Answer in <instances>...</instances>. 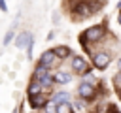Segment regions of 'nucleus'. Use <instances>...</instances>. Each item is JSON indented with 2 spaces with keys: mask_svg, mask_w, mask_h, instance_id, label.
Wrapping results in <instances>:
<instances>
[{
  "mask_svg": "<svg viewBox=\"0 0 121 113\" xmlns=\"http://www.w3.org/2000/svg\"><path fill=\"white\" fill-rule=\"evenodd\" d=\"M102 36H104V28L100 26V24H96V26H91V28H87L85 30V36H83V40L85 41H98V40H102Z\"/></svg>",
  "mask_w": 121,
  "mask_h": 113,
  "instance_id": "f257e3e1",
  "label": "nucleus"
},
{
  "mask_svg": "<svg viewBox=\"0 0 121 113\" xmlns=\"http://www.w3.org/2000/svg\"><path fill=\"white\" fill-rule=\"evenodd\" d=\"M28 104H30V107H32V109H40V107H45V104H47V98H45V94L38 92V94H32V96H28Z\"/></svg>",
  "mask_w": 121,
  "mask_h": 113,
  "instance_id": "f03ea898",
  "label": "nucleus"
},
{
  "mask_svg": "<svg viewBox=\"0 0 121 113\" xmlns=\"http://www.w3.org/2000/svg\"><path fill=\"white\" fill-rule=\"evenodd\" d=\"M93 64H95V68H98V70L108 68V64H110V55H106V53H96V55L93 56Z\"/></svg>",
  "mask_w": 121,
  "mask_h": 113,
  "instance_id": "7ed1b4c3",
  "label": "nucleus"
},
{
  "mask_svg": "<svg viewBox=\"0 0 121 113\" xmlns=\"http://www.w3.org/2000/svg\"><path fill=\"white\" fill-rule=\"evenodd\" d=\"M55 60H57V56H55L53 49H47V51H43V53H42V56H40V64H42V66H45V68L53 66V62H55Z\"/></svg>",
  "mask_w": 121,
  "mask_h": 113,
  "instance_id": "20e7f679",
  "label": "nucleus"
},
{
  "mask_svg": "<svg viewBox=\"0 0 121 113\" xmlns=\"http://www.w3.org/2000/svg\"><path fill=\"white\" fill-rule=\"evenodd\" d=\"M72 68H74L76 73H87V70H89L87 62H85L81 56H74V58H72Z\"/></svg>",
  "mask_w": 121,
  "mask_h": 113,
  "instance_id": "39448f33",
  "label": "nucleus"
},
{
  "mask_svg": "<svg viewBox=\"0 0 121 113\" xmlns=\"http://www.w3.org/2000/svg\"><path fill=\"white\" fill-rule=\"evenodd\" d=\"M78 92H79V96L81 98H93V94H95V87H93V83H81L79 85V89H78Z\"/></svg>",
  "mask_w": 121,
  "mask_h": 113,
  "instance_id": "423d86ee",
  "label": "nucleus"
},
{
  "mask_svg": "<svg viewBox=\"0 0 121 113\" xmlns=\"http://www.w3.org/2000/svg\"><path fill=\"white\" fill-rule=\"evenodd\" d=\"M74 15H78V17H89V15H91V6H89L87 2L78 4L76 9H74Z\"/></svg>",
  "mask_w": 121,
  "mask_h": 113,
  "instance_id": "0eeeda50",
  "label": "nucleus"
},
{
  "mask_svg": "<svg viewBox=\"0 0 121 113\" xmlns=\"http://www.w3.org/2000/svg\"><path fill=\"white\" fill-rule=\"evenodd\" d=\"M30 38H32V36H30L28 32H21V34L15 38V47H17V49H23V47H26V43L30 41Z\"/></svg>",
  "mask_w": 121,
  "mask_h": 113,
  "instance_id": "6e6552de",
  "label": "nucleus"
},
{
  "mask_svg": "<svg viewBox=\"0 0 121 113\" xmlns=\"http://www.w3.org/2000/svg\"><path fill=\"white\" fill-rule=\"evenodd\" d=\"M70 79H72V75L66 73V72H57V73L53 75V81L59 83V85H66V83H70Z\"/></svg>",
  "mask_w": 121,
  "mask_h": 113,
  "instance_id": "1a4fd4ad",
  "label": "nucleus"
},
{
  "mask_svg": "<svg viewBox=\"0 0 121 113\" xmlns=\"http://www.w3.org/2000/svg\"><path fill=\"white\" fill-rule=\"evenodd\" d=\"M53 53H55V56H57V58H66V56H70V53H72V51H70L66 45H59V47H55V49H53Z\"/></svg>",
  "mask_w": 121,
  "mask_h": 113,
  "instance_id": "9d476101",
  "label": "nucleus"
},
{
  "mask_svg": "<svg viewBox=\"0 0 121 113\" xmlns=\"http://www.w3.org/2000/svg\"><path fill=\"white\" fill-rule=\"evenodd\" d=\"M26 92H28V96H32V94H38V92H42V85H40V81H38V79L30 81V85H28Z\"/></svg>",
  "mask_w": 121,
  "mask_h": 113,
  "instance_id": "9b49d317",
  "label": "nucleus"
},
{
  "mask_svg": "<svg viewBox=\"0 0 121 113\" xmlns=\"http://www.w3.org/2000/svg\"><path fill=\"white\" fill-rule=\"evenodd\" d=\"M38 81H40V85H42V89H43V87L47 89V87H51V85L55 83V81H53V75H51V73H47V72H45V73H43V75H42V77H40Z\"/></svg>",
  "mask_w": 121,
  "mask_h": 113,
  "instance_id": "f8f14e48",
  "label": "nucleus"
},
{
  "mask_svg": "<svg viewBox=\"0 0 121 113\" xmlns=\"http://www.w3.org/2000/svg\"><path fill=\"white\" fill-rule=\"evenodd\" d=\"M55 113H72V105L68 102H60L55 105Z\"/></svg>",
  "mask_w": 121,
  "mask_h": 113,
  "instance_id": "ddd939ff",
  "label": "nucleus"
},
{
  "mask_svg": "<svg viewBox=\"0 0 121 113\" xmlns=\"http://www.w3.org/2000/svg\"><path fill=\"white\" fill-rule=\"evenodd\" d=\"M66 100H68V92H55L53 98H51L53 104H60V102H66Z\"/></svg>",
  "mask_w": 121,
  "mask_h": 113,
  "instance_id": "4468645a",
  "label": "nucleus"
},
{
  "mask_svg": "<svg viewBox=\"0 0 121 113\" xmlns=\"http://www.w3.org/2000/svg\"><path fill=\"white\" fill-rule=\"evenodd\" d=\"M45 72H47V68H45V66H42V64H40V66H38V68H36V70H34V79H40V77H42V75H43V73H45Z\"/></svg>",
  "mask_w": 121,
  "mask_h": 113,
  "instance_id": "2eb2a0df",
  "label": "nucleus"
},
{
  "mask_svg": "<svg viewBox=\"0 0 121 113\" xmlns=\"http://www.w3.org/2000/svg\"><path fill=\"white\" fill-rule=\"evenodd\" d=\"M13 28H15V26H11V28L6 32V36H4V45H8V43L11 41V38H13Z\"/></svg>",
  "mask_w": 121,
  "mask_h": 113,
  "instance_id": "dca6fc26",
  "label": "nucleus"
},
{
  "mask_svg": "<svg viewBox=\"0 0 121 113\" xmlns=\"http://www.w3.org/2000/svg\"><path fill=\"white\" fill-rule=\"evenodd\" d=\"M113 85H115V89H117V90L121 89V72H117V73H115V77H113Z\"/></svg>",
  "mask_w": 121,
  "mask_h": 113,
  "instance_id": "f3484780",
  "label": "nucleus"
},
{
  "mask_svg": "<svg viewBox=\"0 0 121 113\" xmlns=\"http://www.w3.org/2000/svg\"><path fill=\"white\" fill-rule=\"evenodd\" d=\"M47 105V109H45V113H55V104L51 102V104H45Z\"/></svg>",
  "mask_w": 121,
  "mask_h": 113,
  "instance_id": "a211bd4d",
  "label": "nucleus"
},
{
  "mask_svg": "<svg viewBox=\"0 0 121 113\" xmlns=\"http://www.w3.org/2000/svg\"><path fill=\"white\" fill-rule=\"evenodd\" d=\"M0 9H2V11H6V9H8V6H6V2H4V0H0Z\"/></svg>",
  "mask_w": 121,
  "mask_h": 113,
  "instance_id": "6ab92c4d",
  "label": "nucleus"
},
{
  "mask_svg": "<svg viewBox=\"0 0 121 113\" xmlns=\"http://www.w3.org/2000/svg\"><path fill=\"white\" fill-rule=\"evenodd\" d=\"M117 68H119V72H121V58L117 60Z\"/></svg>",
  "mask_w": 121,
  "mask_h": 113,
  "instance_id": "aec40b11",
  "label": "nucleus"
},
{
  "mask_svg": "<svg viewBox=\"0 0 121 113\" xmlns=\"http://www.w3.org/2000/svg\"><path fill=\"white\" fill-rule=\"evenodd\" d=\"M119 24H121V13H119Z\"/></svg>",
  "mask_w": 121,
  "mask_h": 113,
  "instance_id": "412c9836",
  "label": "nucleus"
},
{
  "mask_svg": "<svg viewBox=\"0 0 121 113\" xmlns=\"http://www.w3.org/2000/svg\"><path fill=\"white\" fill-rule=\"evenodd\" d=\"M11 113H17V109H13V111H11Z\"/></svg>",
  "mask_w": 121,
  "mask_h": 113,
  "instance_id": "4be33fe9",
  "label": "nucleus"
},
{
  "mask_svg": "<svg viewBox=\"0 0 121 113\" xmlns=\"http://www.w3.org/2000/svg\"><path fill=\"white\" fill-rule=\"evenodd\" d=\"M119 98H121V89H119Z\"/></svg>",
  "mask_w": 121,
  "mask_h": 113,
  "instance_id": "5701e85b",
  "label": "nucleus"
},
{
  "mask_svg": "<svg viewBox=\"0 0 121 113\" xmlns=\"http://www.w3.org/2000/svg\"><path fill=\"white\" fill-rule=\"evenodd\" d=\"M119 9H121V2H119Z\"/></svg>",
  "mask_w": 121,
  "mask_h": 113,
  "instance_id": "b1692460",
  "label": "nucleus"
}]
</instances>
